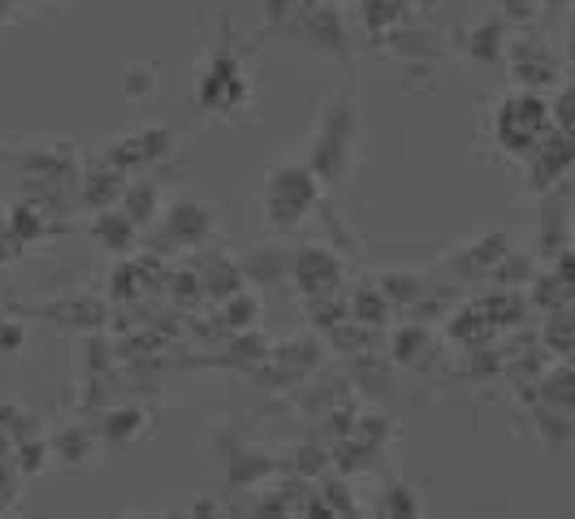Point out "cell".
I'll list each match as a JSON object with an SVG mask.
<instances>
[{
  "label": "cell",
  "instance_id": "2",
  "mask_svg": "<svg viewBox=\"0 0 575 519\" xmlns=\"http://www.w3.org/2000/svg\"><path fill=\"white\" fill-rule=\"evenodd\" d=\"M320 178L311 165H298V160H286L278 169H269L265 178V221L273 230H294L303 225L316 204H320Z\"/></svg>",
  "mask_w": 575,
  "mask_h": 519
},
{
  "label": "cell",
  "instance_id": "21",
  "mask_svg": "<svg viewBox=\"0 0 575 519\" xmlns=\"http://www.w3.org/2000/svg\"><path fill=\"white\" fill-rule=\"evenodd\" d=\"M148 78H152L148 69H139V74H130V82H126V91H130V95H143V91H152V82H148Z\"/></svg>",
  "mask_w": 575,
  "mask_h": 519
},
{
  "label": "cell",
  "instance_id": "19",
  "mask_svg": "<svg viewBox=\"0 0 575 519\" xmlns=\"http://www.w3.org/2000/svg\"><path fill=\"white\" fill-rule=\"evenodd\" d=\"M17 485H22V472H17V464H9V459H0V511L17 498Z\"/></svg>",
  "mask_w": 575,
  "mask_h": 519
},
{
  "label": "cell",
  "instance_id": "1",
  "mask_svg": "<svg viewBox=\"0 0 575 519\" xmlns=\"http://www.w3.org/2000/svg\"><path fill=\"white\" fill-rule=\"evenodd\" d=\"M355 143H359V113L346 95H337L324 104L320 126L307 147V165L316 169V178L324 186H342V178L350 173V160H355Z\"/></svg>",
  "mask_w": 575,
  "mask_h": 519
},
{
  "label": "cell",
  "instance_id": "13",
  "mask_svg": "<svg viewBox=\"0 0 575 519\" xmlns=\"http://www.w3.org/2000/svg\"><path fill=\"white\" fill-rule=\"evenodd\" d=\"M48 459H52V446H48L43 438H35V442L22 438V442L13 446V464H17L22 477H39V472L48 468Z\"/></svg>",
  "mask_w": 575,
  "mask_h": 519
},
{
  "label": "cell",
  "instance_id": "17",
  "mask_svg": "<svg viewBox=\"0 0 575 519\" xmlns=\"http://www.w3.org/2000/svg\"><path fill=\"white\" fill-rule=\"evenodd\" d=\"M256 316H260V303H256L252 295H243V290H239V295H230V299H226V325H230V329L247 334V329L256 325Z\"/></svg>",
  "mask_w": 575,
  "mask_h": 519
},
{
  "label": "cell",
  "instance_id": "16",
  "mask_svg": "<svg viewBox=\"0 0 575 519\" xmlns=\"http://www.w3.org/2000/svg\"><path fill=\"white\" fill-rule=\"evenodd\" d=\"M100 442V433H91L87 425H74L69 433H61V442H56V451L65 455V464H82L87 455H91V446Z\"/></svg>",
  "mask_w": 575,
  "mask_h": 519
},
{
  "label": "cell",
  "instance_id": "4",
  "mask_svg": "<svg viewBox=\"0 0 575 519\" xmlns=\"http://www.w3.org/2000/svg\"><path fill=\"white\" fill-rule=\"evenodd\" d=\"M161 238L165 247L174 251H191V247H204V238L213 234V208L200 204V199H178L161 212Z\"/></svg>",
  "mask_w": 575,
  "mask_h": 519
},
{
  "label": "cell",
  "instance_id": "18",
  "mask_svg": "<svg viewBox=\"0 0 575 519\" xmlns=\"http://www.w3.org/2000/svg\"><path fill=\"white\" fill-rule=\"evenodd\" d=\"M320 498H324V507H329V516H355V494H350V485L346 481H324L320 485Z\"/></svg>",
  "mask_w": 575,
  "mask_h": 519
},
{
  "label": "cell",
  "instance_id": "20",
  "mask_svg": "<svg viewBox=\"0 0 575 519\" xmlns=\"http://www.w3.org/2000/svg\"><path fill=\"white\" fill-rule=\"evenodd\" d=\"M17 347H22V329H17L13 321H0V351H9V355H13Z\"/></svg>",
  "mask_w": 575,
  "mask_h": 519
},
{
  "label": "cell",
  "instance_id": "14",
  "mask_svg": "<svg viewBox=\"0 0 575 519\" xmlns=\"http://www.w3.org/2000/svg\"><path fill=\"white\" fill-rule=\"evenodd\" d=\"M381 290H385V299L389 303H416L420 295H424V277H407V273H381V282H376Z\"/></svg>",
  "mask_w": 575,
  "mask_h": 519
},
{
  "label": "cell",
  "instance_id": "15",
  "mask_svg": "<svg viewBox=\"0 0 575 519\" xmlns=\"http://www.w3.org/2000/svg\"><path fill=\"white\" fill-rule=\"evenodd\" d=\"M9 221H13V225H9L13 238L26 243V238H39V234H43V221H48V217H43V204H17V208L9 212Z\"/></svg>",
  "mask_w": 575,
  "mask_h": 519
},
{
  "label": "cell",
  "instance_id": "8",
  "mask_svg": "<svg viewBox=\"0 0 575 519\" xmlns=\"http://www.w3.org/2000/svg\"><path fill=\"white\" fill-rule=\"evenodd\" d=\"M389 308H394V303L385 299V290H381V286H359V290L346 299V312H350V321H359V325H368V329L385 325Z\"/></svg>",
  "mask_w": 575,
  "mask_h": 519
},
{
  "label": "cell",
  "instance_id": "6",
  "mask_svg": "<svg viewBox=\"0 0 575 519\" xmlns=\"http://www.w3.org/2000/svg\"><path fill=\"white\" fill-rule=\"evenodd\" d=\"M169 147H174V134H169V130H139V134L113 143V156H108V160L122 165V169H130V165H152V160H161Z\"/></svg>",
  "mask_w": 575,
  "mask_h": 519
},
{
  "label": "cell",
  "instance_id": "3",
  "mask_svg": "<svg viewBox=\"0 0 575 519\" xmlns=\"http://www.w3.org/2000/svg\"><path fill=\"white\" fill-rule=\"evenodd\" d=\"M247 100V69L239 65V56L217 52L200 78V104H208L213 113H230Z\"/></svg>",
  "mask_w": 575,
  "mask_h": 519
},
{
  "label": "cell",
  "instance_id": "9",
  "mask_svg": "<svg viewBox=\"0 0 575 519\" xmlns=\"http://www.w3.org/2000/svg\"><path fill=\"white\" fill-rule=\"evenodd\" d=\"M122 204H126V217H130L135 225H156V221H161V191H156V182H135V186H126Z\"/></svg>",
  "mask_w": 575,
  "mask_h": 519
},
{
  "label": "cell",
  "instance_id": "5",
  "mask_svg": "<svg viewBox=\"0 0 575 519\" xmlns=\"http://www.w3.org/2000/svg\"><path fill=\"white\" fill-rule=\"evenodd\" d=\"M290 277L303 286L307 299H329L342 286V260L329 247H303L290 256Z\"/></svg>",
  "mask_w": 575,
  "mask_h": 519
},
{
  "label": "cell",
  "instance_id": "11",
  "mask_svg": "<svg viewBox=\"0 0 575 519\" xmlns=\"http://www.w3.org/2000/svg\"><path fill=\"white\" fill-rule=\"evenodd\" d=\"M424 347H429V334H424V325H403L398 334H394V342H389V355L398 360V364H424Z\"/></svg>",
  "mask_w": 575,
  "mask_h": 519
},
{
  "label": "cell",
  "instance_id": "7",
  "mask_svg": "<svg viewBox=\"0 0 575 519\" xmlns=\"http://www.w3.org/2000/svg\"><path fill=\"white\" fill-rule=\"evenodd\" d=\"M148 425V416L139 412V407H113V412H104V420H100V442H108V446H126V442H135L139 438V429Z\"/></svg>",
  "mask_w": 575,
  "mask_h": 519
},
{
  "label": "cell",
  "instance_id": "12",
  "mask_svg": "<svg viewBox=\"0 0 575 519\" xmlns=\"http://www.w3.org/2000/svg\"><path fill=\"white\" fill-rule=\"evenodd\" d=\"M381 516H420V503H416V490L407 485V481H389L385 485V494H381V507H376Z\"/></svg>",
  "mask_w": 575,
  "mask_h": 519
},
{
  "label": "cell",
  "instance_id": "10",
  "mask_svg": "<svg viewBox=\"0 0 575 519\" xmlns=\"http://www.w3.org/2000/svg\"><path fill=\"white\" fill-rule=\"evenodd\" d=\"M135 230H139V225H135L126 212H100V217H95V238H100L108 251H117V256H122L126 247H135Z\"/></svg>",
  "mask_w": 575,
  "mask_h": 519
}]
</instances>
